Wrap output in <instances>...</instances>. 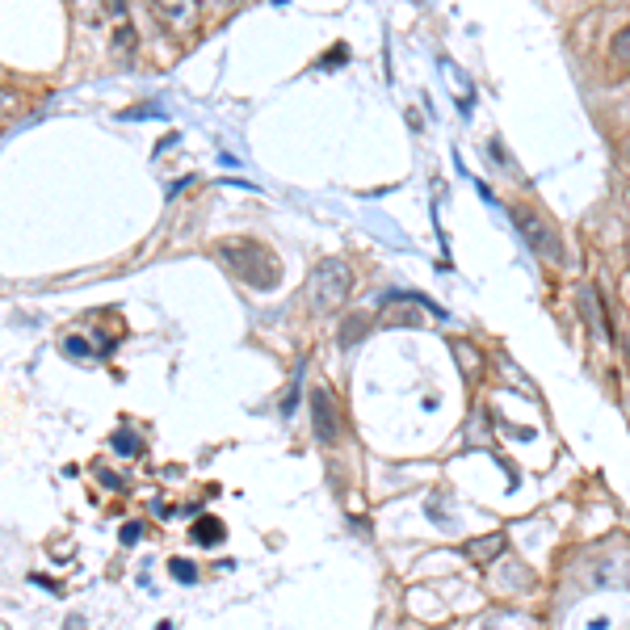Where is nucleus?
Segmentation results:
<instances>
[{
  "mask_svg": "<svg viewBox=\"0 0 630 630\" xmlns=\"http://www.w3.org/2000/svg\"><path fill=\"white\" fill-rule=\"evenodd\" d=\"M463 555L471 563H496L504 555V534H484L475 542H463Z\"/></svg>",
  "mask_w": 630,
  "mask_h": 630,
  "instance_id": "6",
  "label": "nucleus"
},
{
  "mask_svg": "<svg viewBox=\"0 0 630 630\" xmlns=\"http://www.w3.org/2000/svg\"><path fill=\"white\" fill-rule=\"evenodd\" d=\"M366 328H370V319H366V315H349V319L340 324L337 340L345 345V349H349V345H358V340L366 337Z\"/></svg>",
  "mask_w": 630,
  "mask_h": 630,
  "instance_id": "7",
  "label": "nucleus"
},
{
  "mask_svg": "<svg viewBox=\"0 0 630 630\" xmlns=\"http://www.w3.org/2000/svg\"><path fill=\"white\" fill-rule=\"evenodd\" d=\"M387 328H416V324H425V315L421 312H408V307H395V312L383 315Z\"/></svg>",
  "mask_w": 630,
  "mask_h": 630,
  "instance_id": "9",
  "label": "nucleus"
},
{
  "mask_svg": "<svg viewBox=\"0 0 630 630\" xmlns=\"http://www.w3.org/2000/svg\"><path fill=\"white\" fill-rule=\"evenodd\" d=\"M513 224H518L521 240L534 248L542 261H551V265H563V261H567V248H563L560 231H555V224L542 215L539 206L518 203L513 206Z\"/></svg>",
  "mask_w": 630,
  "mask_h": 630,
  "instance_id": "3",
  "label": "nucleus"
},
{
  "mask_svg": "<svg viewBox=\"0 0 630 630\" xmlns=\"http://www.w3.org/2000/svg\"><path fill=\"white\" fill-rule=\"evenodd\" d=\"M613 59L630 68V25H622V30H618V39H613Z\"/></svg>",
  "mask_w": 630,
  "mask_h": 630,
  "instance_id": "10",
  "label": "nucleus"
},
{
  "mask_svg": "<svg viewBox=\"0 0 630 630\" xmlns=\"http://www.w3.org/2000/svg\"><path fill=\"white\" fill-rule=\"evenodd\" d=\"M349 291H354V273H349V265H345L340 257L319 261L312 270V278H307V303H312V312L319 315L340 312Z\"/></svg>",
  "mask_w": 630,
  "mask_h": 630,
  "instance_id": "2",
  "label": "nucleus"
},
{
  "mask_svg": "<svg viewBox=\"0 0 630 630\" xmlns=\"http://www.w3.org/2000/svg\"><path fill=\"white\" fill-rule=\"evenodd\" d=\"M215 257L227 265V273H236L252 291H273L282 282V265H278V257L261 240L236 236V240H224V245L215 248Z\"/></svg>",
  "mask_w": 630,
  "mask_h": 630,
  "instance_id": "1",
  "label": "nucleus"
},
{
  "mask_svg": "<svg viewBox=\"0 0 630 630\" xmlns=\"http://www.w3.org/2000/svg\"><path fill=\"white\" fill-rule=\"evenodd\" d=\"M627 156H630V139H627Z\"/></svg>",
  "mask_w": 630,
  "mask_h": 630,
  "instance_id": "14",
  "label": "nucleus"
},
{
  "mask_svg": "<svg viewBox=\"0 0 630 630\" xmlns=\"http://www.w3.org/2000/svg\"><path fill=\"white\" fill-rule=\"evenodd\" d=\"M13 110H18V97H13L9 89H0V118H4V113H13Z\"/></svg>",
  "mask_w": 630,
  "mask_h": 630,
  "instance_id": "12",
  "label": "nucleus"
},
{
  "mask_svg": "<svg viewBox=\"0 0 630 630\" xmlns=\"http://www.w3.org/2000/svg\"><path fill=\"white\" fill-rule=\"evenodd\" d=\"M152 13H156L160 25L185 30V25H194V18H198V4H194V0H169V4H156Z\"/></svg>",
  "mask_w": 630,
  "mask_h": 630,
  "instance_id": "5",
  "label": "nucleus"
},
{
  "mask_svg": "<svg viewBox=\"0 0 630 630\" xmlns=\"http://www.w3.org/2000/svg\"><path fill=\"white\" fill-rule=\"evenodd\" d=\"M224 539V525L215 518H198L194 521V542H203V546H215V542Z\"/></svg>",
  "mask_w": 630,
  "mask_h": 630,
  "instance_id": "8",
  "label": "nucleus"
},
{
  "mask_svg": "<svg viewBox=\"0 0 630 630\" xmlns=\"http://www.w3.org/2000/svg\"><path fill=\"white\" fill-rule=\"evenodd\" d=\"M113 446H118V450H127V454H135V450H139L135 437H131V433H118V437H113Z\"/></svg>",
  "mask_w": 630,
  "mask_h": 630,
  "instance_id": "13",
  "label": "nucleus"
},
{
  "mask_svg": "<svg viewBox=\"0 0 630 630\" xmlns=\"http://www.w3.org/2000/svg\"><path fill=\"white\" fill-rule=\"evenodd\" d=\"M312 425H315V437L324 442V446H333L340 433V421H337V400L324 391V387H315L312 391Z\"/></svg>",
  "mask_w": 630,
  "mask_h": 630,
  "instance_id": "4",
  "label": "nucleus"
},
{
  "mask_svg": "<svg viewBox=\"0 0 630 630\" xmlns=\"http://www.w3.org/2000/svg\"><path fill=\"white\" fill-rule=\"evenodd\" d=\"M169 567L177 572V580H194V576H198V572H194V567H189V563H185V560H173V563H169Z\"/></svg>",
  "mask_w": 630,
  "mask_h": 630,
  "instance_id": "11",
  "label": "nucleus"
}]
</instances>
